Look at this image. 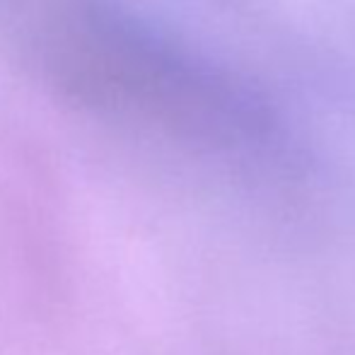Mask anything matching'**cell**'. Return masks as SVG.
<instances>
[]
</instances>
